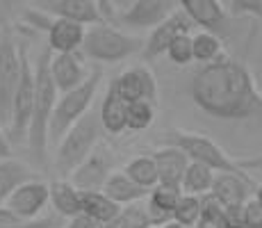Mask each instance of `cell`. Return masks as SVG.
<instances>
[{"mask_svg": "<svg viewBox=\"0 0 262 228\" xmlns=\"http://www.w3.org/2000/svg\"><path fill=\"white\" fill-rule=\"evenodd\" d=\"M178 9V0H133V5L121 14V23L135 30H153Z\"/></svg>", "mask_w": 262, "mask_h": 228, "instance_id": "7c38bea8", "label": "cell"}, {"mask_svg": "<svg viewBox=\"0 0 262 228\" xmlns=\"http://www.w3.org/2000/svg\"><path fill=\"white\" fill-rule=\"evenodd\" d=\"M3 203L12 212H16L21 219H37V217H41L43 208L50 203V185L39 178L25 180Z\"/></svg>", "mask_w": 262, "mask_h": 228, "instance_id": "30bf717a", "label": "cell"}, {"mask_svg": "<svg viewBox=\"0 0 262 228\" xmlns=\"http://www.w3.org/2000/svg\"><path fill=\"white\" fill-rule=\"evenodd\" d=\"M214 171L205 164H199V162H189L187 169H185V176L180 180V190L183 194H194V196H205L210 194L214 182Z\"/></svg>", "mask_w": 262, "mask_h": 228, "instance_id": "d4e9b609", "label": "cell"}, {"mask_svg": "<svg viewBox=\"0 0 262 228\" xmlns=\"http://www.w3.org/2000/svg\"><path fill=\"white\" fill-rule=\"evenodd\" d=\"M112 82L125 103H135V100L155 103L158 100V80L148 67H133L123 71Z\"/></svg>", "mask_w": 262, "mask_h": 228, "instance_id": "9a60e30c", "label": "cell"}, {"mask_svg": "<svg viewBox=\"0 0 262 228\" xmlns=\"http://www.w3.org/2000/svg\"><path fill=\"white\" fill-rule=\"evenodd\" d=\"M80 203H82V215L94 219L96 224H107L110 219L121 212V205L114 203L112 199L103 194V192H82L80 190Z\"/></svg>", "mask_w": 262, "mask_h": 228, "instance_id": "cb8c5ba5", "label": "cell"}, {"mask_svg": "<svg viewBox=\"0 0 262 228\" xmlns=\"http://www.w3.org/2000/svg\"><path fill=\"white\" fill-rule=\"evenodd\" d=\"M196 228H228L224 221V205L212 194L201 196V217Z\"/></svg>", "mask_w": 262, "mask_h": 228, "instance_id": "4dcf8cb0", "label": "cell"}, {"mask_svg": "<svg viewBox=\"0 0 262 228\" xmlns=\"http://www.w3.org/2000/svg\"><path fill=\"white\" fill-rule=\"evenodd\" d=\"M142 48H144L142 37L121 32L114 25L100 21L84 28V39L82 46H80V53L98 64H114L142 53Z\"/></svg>", "mask_w": 262, "mask_h": 228, "instance_id": "3957f363", "label": "cell"}, {"mask_svg": "<svg viewBox=\"0 0 262 228\" xmlns=\"http://www.w3.org/2000/svg\"><path fill=\"white\" fill-rule=\"evenodd\" d=\"M150 158L155 160V167H158V180L160 182L180 187V180H183L185 169H187V164H189L187 155H185L183 151L167 144V146L155 151Z\"/></svg>", "mask_w": 262, "mask_h": 228, "instance_id": "44dd1931", "label": "cell"}, {"mask_svg": "<svg viewBox=\"0 0 262 228\" xmlns=\"http://www.w3.org/2000/svg\"><path fill=\"white\" fill-rule=\"evenodd\" d=\"M110 174H112V155H110L107 149H103V146L98 144L92 153L69 174L67 180H71L73 185L82 192H100Z\"/></svg>", "mask_w": 262, "mask_h": 228, "instance_id": "9c48e42d", "label": "cell"}, {"mask_svg": "<svg viewBox=\"0 0 262 228\" xmlns=\"http://www.w3.org/2000/svg\"><path fill=\"white\" fill-rule=\"evenodd\" d=\"M12 158V141L7 139V133L0 128V160Z\"/></svg>", "mask_w": 262, "mask_h": 228, "instance_id": "60d3db41", "label": "cell"}, {"mask_svg": "<svg viewBox=\"0 0 262 228\" xmlns=\"http://www.w3.org/2000/svg\"><path fill=\"white\" fill-rule=\"evenodd\" d=\"M239 167L246 171V174H262V155H255V158H246V160H237Z\"/></svg>", "mask_w": 262, "mask_h": 228, "instance_id": "ab89813d", "label": "cell"}, {"mask_svg": "<svg viewBox=\"0 0 262 228\" xmlns=\"http://www.w3.org/2000/svg\"><path fill=\"white\" fill-rule=\"evenodd\" d=\"M32 178H34V174L28 164L14 162L12 158L0 160V203H3L18 185H23L25 180H32Z\"/></svg>", "mask_w": 262, "mask_h": 228, "instance_id": "484cf974", "label": "cell"}, {"mask_svg": "<svg viewBox=\"0 0 262 228\" xmlns=\"http://www.w3.org/2000/svg\"><path fill=\"white\" fill-rule=\"evenodd\" d=\"M18 221H23L16 212H12L5 203H0V228H9V226H16Z\"/></svg>", "mask_w": 262, "mask_h": 228, "instance_id": "74e56055", "label": "cell"}, {"mask_svg": "<svg viewBox=\"0 0 262 228\" xmlns=\"http://www.w3.org/2000/svg\"><path fill=\"white\" fill-rule=\"evenodd\" d=\"M155 119V103H148V100H135V103H128V110H125V130H133V133H139V130H146Z\"/></svg>", "mask_w": 262, "mask_h": 228, "instance_id": "f546056e", "label": "cell"}, {"mask_svg": "<svg viewBox=\"0 0 262 228\" xmlns=\"http://www.w3.org/2000/svg\"><path fill=\"white\" fill-rule=\"evenodd\" d=\"M50 73H53V80L57 85V91L64 94V91L80 87L89 78L92 69L84 62V55L80 50H73V53H53Z\"/></svg>", "mask_w": 262, "mask_h": 228, "instance_id": "5bb4252c", "label": "cell"}, {"mask_svg": "<svg viewBox=\"0 0 262 228\" xmlns=\"http://www.w3.org/2000/svg\"><path fill=\"white\" fill-rule=\"evenodd\" d=\"M183 196V190L178 185H164V182H158L153 190H148V203H146V210H148L150 224L155 228L164 226L167 221H171V215H173V208Z\"/></svg>", "mask_w": 262, "mask_h": 228, "instance_id": "e0dca14e", "label": "cell"}, {"mask_svg": "<svg viewBox=\"0 0 262 228\" xmlns=\"http://www.w3.org/2000/svg\"><path fill=\"white\" fill-rule=\"evenodd\" d=\"M224 221L228 228H244V203L224 205Z\"/></svg>", "mask_w": 262, "mask_h": 228, "instance_id": "8d00e7d4", "label": "cell"}, {"mask_svg": "<svg viewBox=\"0 0 262 228\" xmlns=\"http://www.w3.org/2000/svg\"><path fill=\"white\" fill-rule=\"evenodd\" d=\"M180 9L194 21V25H201L203 30L214 34H226L228 28V12L219 0H178Z\"/></svg>", "mask_w": 262, "mask_h": 228, "instance_id": "2e32d148", "label": "cell"}, {"mask_svg": "<svg viewBox=\"0 0 262 228\" xmlns=\"http://www.w3.org/2000/svg\"><path fill=\"white\" fill-rule=\"evenodd\" d=\"M48 34V48L53 53H73L80 50L84 39V25L67 21V18H55L46 25Z\"/></svg>", "mask_w": 262, "mask_h": 228, "instance_id": "d6986e66", "label": "cell"}, {"mask_svg": "<svg viewBox=\"0 0 262 228\" xmlns=\"http://www.w3.org/2000/svg\"><path fill=\"white\" fill-rule=\"evenodd\" d=\"M59 226H62V217L46 215V217H37V219H23L16 226H9V228H59Z\"/></svg>", "mask_w": 262, "mask_h": 228, "instance_id": "d590c367", "label": "cell"}, {"mask_svg": "<svg viewBox=\"0 0 262 228\" xmlns=\"http://www.w3.org/2000/svg\"><path fill=\"white\" fill-rule=\"evenodd\" d=\"M244 228H262V205L251 196L244 203Z\"/></svg>", "mask_w": 262, "mask_h": 228, "instance_id": "e575fe53", "label": "cell"}, {"mask_svg": "<svg viewBox=\"0 0 262 228\" xmlns=\"http://www.w3.org/2000/svg\"><path fill=\"white\" fill-rule=\"evenodd\" d=\"M34 7H39L43 14H50L55 18H67V21L80 25H94L105 21L98 9V3L94 0H32Z\"/></svg>", "mask_w": 262, "mask_h": 228, "instance_id": "4fadbf2b", "label": "cell"}, {"mask_svg": "<svg viewBox=\"0 0 262 228\" xmlns=\"http://www.w3.org/2000/svg\"><path fill=\"white\" fill-rule=\"evenodd\" d=\"M100 133L103 126H100L98 108H92L55 144V169L59 171V176L69 178V174L100 144Z\"/></svg>", "mask_w": 262, "mask_h": 228, "instance_id": "277c9868", "label": "cell"}, {"mask_svg": "<svg viewBox=\"0 0 262 228\" xmlns=\"http://www.w3.org/2000/svg\"><path fill=\"white\" fill-rule=\"evenodd\" d=\"M210 194L221 205H237L251 199V176L239 174H216Z\"/></svg>", "mask_w": 262, "mask_h": 228, "instance_id": "ac0fdd59", "label": "cell"}, {"mask_svg": "<svg viewBox=\"0 0 262 228\" xmlns=\"http://www.w3.org/2000/svg\"><path fill=\"white\" fill-rule=\"evenodd\" d=\"M100 82H103V69L96 67V69H92L89 78L84 80L80 87L59 94L57 105H55L50 123H48V149L57 144L75 121L82 119V116L94 108V100H96V94H98Z\"/></svg>", "mask_w": 262, "mask_h": 228, "instance_id": "5b68a950", "label": "cell"}, {"mask_svg": "<svg viewBox=\"0 0 262 228\" xmlns=\"http://www.w3.org/2000/svg\"><path fill=\"white\" fill-rule=\"evenodd\" d=\"M164 55H167L173 64H178V67H187V64L194 62V53H191V32L176 37L173 42L169 44V48Z\"/></svg>", "mask_w": 262, "mask_h": 228, "instance_id": "d6a6232c", "label": "cell"}, {"mask_svg": "<svg viewBox=\"0 0 262 228\" xmlns=\"http://www.w3.org/2000/svg\"><path fill=\"white\" fill-rule=\"evenodd\" d=\"M100 192H103L107 199H112L114 203H119L121 208L142 203L146 196H148V192H146L144 187H139L137 182L130 180L123 171H112Z\"/></svg>", "mask_w": 262, "mask_h": 228, "instance_id": "7402d4cb", "label": "cell"}, {"mask_svg": "<svg viewBox=\"0 0 262 228\" xmlns=\"http://www.w3.org/2000/svg\"><path fill=\"white\" fill-rule=\"evenodd\" d=\"M194 30V21L187 16V14L183 12V9H178V12H173L169 18H164L160 25H155L153 30H150L148 39L144 42V48H142V55L146 62H150V59L160 57V55L167 53L169 44L173 42L176 37H180V34H187Z\"/></svg>", "mask_w": 262, "mask_h": 228, "instance_id": "8fae6325", "label": "cell"}, {"mask_svg": "<svg viewBox=\"0 0 262 228\" xmlns=\"http://www.w3.org/2000/svg\"><path fill=\"white\" fill-rule=\"evenodd\" d=\"M32 108H34V67L30 64L25 46H21V78H18L16 94H14L12 100V119H9V128H7L9 141L25 144L30 119H32Z\"/></svg>", "mask_w": 262, "mask_h": 228, "instance_id": "ba28073f", "label": "cell"}, {"mask_svg": "<svg viewBox=\"0 0 262 228\" xmlns=\"http://www.w3.org/2000/svg\"><path fill=\"white\" fill-rule=\"evenodd\" d=\"M201 217V196H194V194H183L180 201L176 203L173 208V215L171 219L178 221V224H185V226H196Z\"/></svg>", "mask_w": 262, "mask_h": 228, "instance_id": "1f68e13d", "label": "cell"}, {"mask_svg": "<svg viewBox=\"0 0 262 228\" xmlns=\"http://www.w3.org/2000/svg\"><path fill=\"white\" fill-rule=\"evenodd\" d=\"M98 9H100V14H103V18L105 16H112V0H98Z\"/></svg>", "mask_w": 262, "mask_h": 228, "instance_id": "b9f144b4", "label": "cell"}, {"mask_svg": "<svg viewBox=\"0 0 262 228\" xmlns=\"http://www.w3.org/2000/svg\"><path fill=\"white\" fill-rule=\"evenodd\" d=\"M50 185V203H53L55 212L62 219H71L75 215H82V203H80V190L71 180L59 178L48 182Z\"/></svg>", "mask_w": 262, "mask_h": 228, "instance_id": "603a6c76", "label": "cell"}, {"mask_svg": "<svg viewBox=\"0 0 262 228\" xmlns=\"http://www.w3.org/2000/svg\"><path fill=\"white\" fill-rule=\"evenodd\" d=\"M255 201H258V203L262 205V182H260L258 187H255Z\"/></svg>", "mask_w": 262, "mask_h": 228, "instance_id": "ee69618b", "label": "cell"}, {"mask_svg": "<svg viewBox=\"0 0 262 228\" xmlns=\"http://www.w3.org/2000/svg\"><path fill=\"white\" fill-rule=\"evenodd\" d=\"M153 228H155V226H153Z\"/></svg>", "mask_w": 262, "mask_h": 228, "instance_id": "bcb514c9", "label": "cell"}, {"mask_svg": "<svg viewBox=\"0 0 262 228\" xmlns=\"http://www.w3.org/2000/svg\"><path fill=\"white\" fill-rule=\"evenodd\" d=\"M160 228H191V226L178 224V221H173V219H171V221H167V224H164V226H160Z\"/></svg>", "mask_w": 262, "mask_h": 228, "instance_id": "7bdbcfd3", "label": "cell"}, {"mask_svg": "<svg viewBox=\"0 0 262 228\" xmlns=\"http://www.w3.org/2000/svg\"><path fill=\"white\" fill-rule=\"evenodd\" d=\"M50 59H53V50L48 46H43L37 57V64H34V108H32V119H30V128H28V139H25L30 155L34 158L37 164H46L48 123L59 98L57 85H55L53 73H50Z\"/></svg>", "mask_w": 262, "mask_h": 228, "instance_id": "7a4b0ae2", "label": "cell"}, {"mask_svg": "<svg viewBox=\"0 0 262 228\" xmlns=\"http://www.w3.org/2000/svg\"><path fill=\"white\" fill-rule=\"evenodd\" d=\"M123 174L128 176L133 182H137L139 187H144L146 192L153 190L158 185V167H155V160L150 155H139V158H133L125 164Z\"/></svg>", "mask_w": 262, "mask_h": 228, "instance_id": "4316f807", "label": "cell"}, {"mask_svg": "<svg viewBox=\"0 0 262 228\" xmlns=\"http://www.w3.org/2000/svg\"><path fill=\"white\" fill-rule=\"evenodd\" d=\"M233 16H253L262 23V0H230Z\"/></svg>", "mask_w": 262, "mask_h": 228, "instance_id": "836d02e7", "label": "cell"}, {"mask_svg": "<svg viewBox=\"0 0 262 228\" xmlns=\"http://www.w3.org/2000/svg\"><path fill=\"white\" fill-rule=\"evenodd\" d=\"M94 3H98V0H94Z\"/></svg>", "mask_w": 262, "mask_h": 228, "instance_id": "f6af8a7d", "label": "cell"}, {"mask_svg": "<svg viewBox=\"0 0 262 228\" xmlns=\"http://www.w3.org/2000/svg\"><path fill=\"white\" fill-rule=\"evenodd\" d=\"M224 46H221V37L208 30H201V32L191 34V53H194V62L199 64H210L224 53Z\"/></svg>", "mask_w": 262, "mask_h": 228, "instance_id": "83f0119b", "label": "cell"}, {"mask_svg": "<svg viewBox=\"0 0 262 228\" xmlns=\"http://www.w3.org/2000/svg\"><path fill=\"white\" fill-rule=\"evenodd\" d=\"M164 141H167L169 146H176V149L183 151L189 162H199V164L210 167L214 174L246 176V171L239 167V162L230 158L208 135L189 133V130H169V133L164 135Z\"/></svg>", "mask_w": 262, "mask_h": 228, "instance_id": "8992f818", "label": "cell"}, {"mask_svg": "<svg viewBox=\"0 0 262 228\" xmlns=\"http://www.w3.org/2000/svg\"><path fill=\"white\" fill-rule=\"evenodd\" d=\"M189 91L196 108L216 119L244 121L262 112V91L251 71L224 53L196 71Z\"/></svg>", "mask_w": 262, "mask_h": 228, "instance_id": "6da1fadb", "label": "cell"}, {"mask_svg": "<svg viewBox=\"0 0 262 228\" xmlns=\"http://www.w3.org/2000/svg\"><path fill=\"white\" fill-rule=\"evenodd\" d=\"M21 78V44L12 30H0V128L7 133L12 119V100Z\"/></svg>", "mask_w": 262, "mask_h": 228, "instance_id": "52a82bcc", "label": "cell"}, {"mask_svg": "<svg viewBox=\"0 0 262 228\" xmlns=\"http://www.w3.org/2000/svg\"><path fill=\"white\" fill-rule=\"evenodd\" d=\"M64 228H100V224H96V221L89 219L87 215H75L69 219V224Z\"/></svg>", "mask_w": 262, "mask_h": 228, "instance_id": "f35d334b", "label": "cell"}, {"mask_svg": "<svg viewBox=\"0 0 262 228\" xmlns=\"http://www.w3.org/2000/svg\"><path fill=\"white\" fill-rule=\"evenodd\" d=\"M125 110L128 103L123 100V96L117 91L114 82L107 85L103 100L98 105V116H100V126H103V133L107 135H121L125 130Z\"/></svg>", "mask_w": 262, "mask_h": 228, "instance_id": "ffe728a7", "label": "cell"}, {"mask_svg": "<svg viewBox=\"0 0 262 228\" xmlns=\"http://www.w3.org/2000/svg\"><path fill=\"white\" fill-rule=\"evenodd\" d=\"M100 228H153V224H150L146 205L135 203V205L121 208L119 215L114 217V219H110L107 224H103Z\"/></svg>", "mask_w": 262, "mask_h": 228, "instance_id": "f1b7e54d", "label": "cell"}]
</instances>
